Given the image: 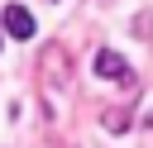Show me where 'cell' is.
<instances>
[{
  "mask_svg": "<svg viewBox=\"0 0 153 148\" xmlns=\"http://www.w3.org/2000/svg\"><path fill=\"white\" fill-rule=\"evenodd\" d=\"M96 76H105V81H120V86H134V72H129V62H124L120 53H110V48H100V53H96Z\"/></svg>",
  "mask_w": 153,
  "mask_h": 148,
  "instance_id": "cell-1",
  "label": "cell"
},
{
  "mask_svg": "<svg viewBox=\"0 0 153 148\" xmlns=\"http://www.w3.org/2000/svg\"><path fill=\"white\" fill-rule=\"evenodd\" d=\"M0 24H5L10 38H33V14H29L24 5H5V10H0Z\"/></svg>",
  "mask_w": 153,
  "mask_h": 148,
  "instance_id": "cell-2",
  "label": "cell"
}]
</instances>
